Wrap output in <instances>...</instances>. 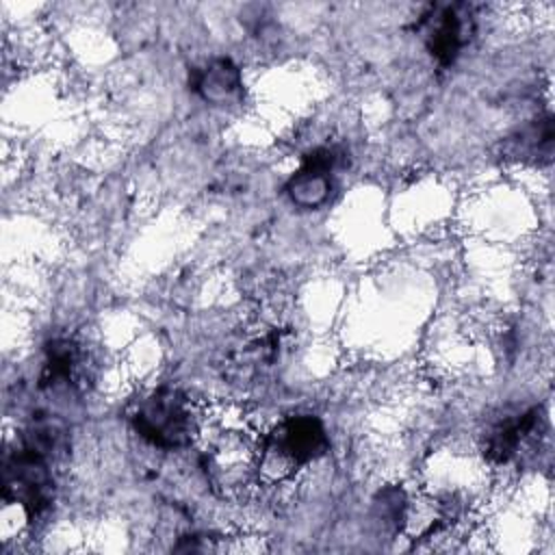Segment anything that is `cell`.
Masks as SVG:
<instances>
[{
  "instance_id": "obj_1",
  "label": "cell",
  "mask_w": 555,
  "mask_h": 555,
  "mask_svg": "<svg viewBox=\"0 0 555 555\" xmlns=\"http://www.w3.org/2000/svg\"><path fill=\"white\" fill-rule=\"evenodd\" d=\"M130 423L143 440L165 451L189 447L195 429L186 395L171 386L145 395L134 405Z\"/></svg>"
},
{
  "instance_id": "obj_2",
  "label": "cell",
  "mask_w": 555,
  "mask_h": 555,
  "mask_svg": "<svg viewBox=\"0 0 555 555\" xmlns=\"http://www.w3.org/2000/svg\"><path fill=\"white\" fill-rule=\"evenodd\" d=\"M2 496L9 503H20L30 518L43 514L54 496L52 460L20 442L4 457Z\"/></svg>"
},
{
  "instance_id": "obj_3",
  "label": "cell",
  "mask_w": 555,
  "mask_h": 555,
  "mask_svg": "<svg viewBox=\"0 0 555 555\" xmlns=\"http://www.w3.org/2000/svg\"><path fill=\"white\" fill-rule=\"evenodd\" d=\"M330 449L323 423L312 414L288 416L264 440V455L291 466L308 464Z\"/></svg>"
},
{
  "instance_id": "obj_4",
  "label": "cell",
  "mask_w": 555,
  "mask_h": 555,
  "mask_svg": "<svg viewBox=\"0 0 555 555\" xmlns=\"http://www.w3.org/2000/svg\"><path fill=\"white\" fill-rule=\"evenodd\" d=\"M425 46L440 67L455 63L462 46L466 43V15L460 4L431 7L418 22Z\"/></svg>"
},
{
  "instance_id": "obj_5",
  "label": "cell",
  "mask_w": 555,
  "mask_h": 555,
  "mask_svg": "<svg viewBox=\"0 0 555 555\" xmlns=\"http://www.w3.org/2000/svg\"><path fill=\"white\" fill-rule=\"evenodd\" d=\"M336 160L338 152L334 147H314L308 152L299 171L293 173L284 186L288 199L301 208L321 206L330 197Z\"/></svg>"
},
{
  "instance_id": "obj_6",
  "label": "cell",
  "mask_w": 555,
  "mask_h": 555,
  "mask_svg": "<svg viewBox=\"0 0 555 555\" xmlns=\"http://www.w3.org/2000/svg\"><path fill=\"white\" fill-rule=\"evenodd\" d=\"M553 141H555V126L553 117L540 115L518 130H514L503 141V156L509 160L546 165L553 158Z\"/></svg>"
},
{
  "instance_id": "obj_7",
  "label": "cell",
  "mask_w": 555,
  "mask_h": 555,
  "mask_svg": "<svg viewBox=\"0 0 555 555\" xmlns=\"http://www.w3.org/2000/svg\"><path fill=\"white\" fill-rule=\"evenodd\" d=\"M540 410L531 408L516 418L501 421L494 425L486 438L483 453L492 464L509 462L522 447V442L538 429L540 425Z\"/></svg>"
},
{
  "instance_id": "obj_8",
  "label": "cell",
  "mask_w": 555,
  "mask_h": 555,
  "mask_svg": "<svg viewBox=\"0 0 555 555\" xmlns=\"http://www.w3.org/2000/svg\"><path fill=\"white\" fill-rule=\"evenodd\" d=\"M191 89L210 104H225L241 89V72L225 56L212 59L204 67L193 69Z\"/></svg>"
},
{
  "instance_id": "obj_9",
  "label": "cell",
  "mask_w": 555,
  "mask_h": 555,
  "mask_svg": "<svg viewBox=\"0 0 555 555\" xmlns=\"http://www.w3.org/2000/svg\"><path fill=\"white\" fill-rule=\"evenodd\" d=\"M80 362L78 345L69 338H56L46 347V360L39 375L41 390L72 388L76 379V369Z\"/></svg>"
},
{
  "instance_id": "obj_10",
  "label": "cell",
  "mask_w": 555,
  "mask_h": 555,
  "mask_svg": "<svg viewBox=\"0 0 555 555\" xmlns=\"http://www.w3.org/2000/svg\"><path fill=\"white\" fill-rule=\"evenodd\" d=\"M379 509V518H382V525H392V527H399L401 520H403V512H405V501H403V492L392 488V490H386L382 494V501L375 505Z\"/></svg>"
}]
</instances>
